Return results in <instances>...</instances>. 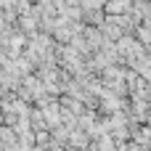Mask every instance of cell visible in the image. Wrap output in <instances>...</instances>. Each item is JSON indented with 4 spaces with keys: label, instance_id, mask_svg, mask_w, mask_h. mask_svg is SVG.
<instances>
[{
    "label": "cell",
    "instance_id": "obj_2",
    "mask_svg": "<svg viewBox=\"0 0 151 151\" xmlns=\"http://www.w3.org/2000/svg\"><path fill=\"white\" fill-rule=\"evenodd\" d=\"M72 143L82 149V146H88V135H82V133H72Z\"/></svg>",
    "mask_w": 151,
    "mask_h": 151
},
{
    "label": "cell",
    "instance_id": "obj_3",
    "mask_svg": "<svg viewBox=\"0 0 151 151\" xmlns=\"http://www.w3.org/2000/svg\"><path fill=\"white\" fill-rule=\"evenodd\" d=\"M82 3H85V8H90V11H96V8H98V5H101L104 0H82Z\"/></svg>",
    "mask_w": 151,
    "mask_h": 151
},
{
    "label": "cell",
    "instance_id": "obj_1",
    "mask_svg": "<svg viewBox=\"0 0 151 151\" xmlns=\"http://www.w3.org/2000/svg\"><path fill=\"white\" fill-rule=\"evenodd\" d=\"M106 11H109V16H122L125 11H130V0H109Z\"/></svg>",
    "mask_w": 151,
    "mask_h": 151
}]
</instances>
